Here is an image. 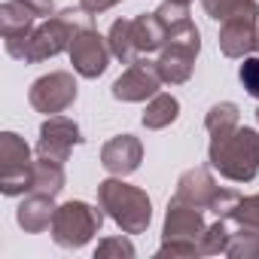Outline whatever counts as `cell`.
<instances>
[{
  "instance_id": "7c38bea8",
  "label": "cell",
  "mask_w": 259,
  "mask_h": 259,
  "mask_svg": "<svg viewBox=\"0 0 259 259\" xmlns=\"http://www.w3.org/2000/svg\"><path fill=\"white\" fill-rule=\"evenodd\" d=\"M256 34H259V16H232L220 22L217 46L226 58H247L256 52Z\"/></svg>"
},
{
  "instance_id": "d6986e66",
  "label": "cell",
  "mask_w": 259,
  "mask_h": 259,
  "mask_svg": "<svg viewBox=\"0 0 259 259\" xmlns=\"http://www.w3.org/2000/svg\"><path fill=\"white\" fill-rule=\"evenodd\" d=\"M67 183V174H64V162H55V159H43L37 156L34 159V183H31V192H46V195H58Z\"/></svg>"
},
{
  "instance_id": "d4e9b609",
  "label": "cell",
  "mask_w": 259,
  "mask_h": 259,
  "mask_svg": "<svg viewBox=\"0 0 259 259\" xmlns=\"http://www.w3.org/2000/svg\"><path fill=\"white\" fill-rule=\"evenodd\" d=\"M232 223L235 226H244V229H253V232H259V192L256 195H241V201H238V207L232 210Z\"/></svg>"
},
{
  "instance_id": "8fae6325",
  "label": "cell",
  "mask_w": 259,
  "mask_h": 259,
  "mask_svg": "<svg viewBox=\"0 0 259 259\" xmlns=\"http://www.w3.org/2000/svg\"><path fill=\"white\" fill-rule=\"evenodd\" d=\"M85 138L79 132L76 119L70 116H46L40 125V138H37V156L43 159H55V162H67L70 150L79 147Z\"/></svg>"
},
{
  "instance_id": "ba28073f",
  "label": "cell",
  "mask_w": 259,
  "mask_h": 259,
  "mask_svg": "<svg viewBox=\"0 0 259 259\" xmlns=\"http://www.w3.org/2000/svg\"><path fill=\"white\" fill-rule=\"evenodd\" d=\"M76 95H79V85L70 70H52V73L34 79L28 89L31 107L43 116H58V113L70 110L76 104Z\"/></svg>"
},
{
  "instance_id": "4dcf8cb0",
  "label": "cell",
  "mask_w": 259,
  "mask_h": 259,
  "mask_svg": "<svg viewBox=\"0 0 259 259\" xmlns=\"http://www.w3.org/2000/svg\"><path fill=\"white\" fill-rule=\"evenodd\" d=\"M256 122H259V107H256Z\"/></svg>"
},
{
  "instance_id": "4316f807",
  "label": "cell",
  "mask_w": 259,
  "mask_h": 259,
  "mask_svg": "<svg viewBox=\"0 0 259 259\" xmlns=\"http://www.w3.org/2000/svg\"><path fill=\"white\" fill-rule=\"evenodd\" d=\"M238 79H241V85L247 89V95L259 101V55H247V58H241Z\"/></svg>"
},
{
  "instance_id": "1f68e13d",
  "label": "cell",
  "mask_w": 259,
  "mask_h": 259,
  "mask_svg": "<svg viewBox=\"0 0 259 259\" xmlns=\"http://www.w3.org/2000/svg\"><path fill=\"white\" fill-rule=\"evenodd\" d=\"M180 4H192V0H180Z\"/></svg>"
},
{
  "instance_id": "7402d4cb",
  "label": "cell",
  "mask_w": 259,
  "mask_h": 259,
  "mask_svg": "<svg viewBox=\"0 0 259 259\" xmlns=\"http://www.w3.org/2000/svg\"><path fill=\"white\" fill-rule=\"evenodd\" d=\"M204 13L213 22H226L232 16H259V0H201Z\"/></svg>"
},
{
  "instance_id": "f546056e",
  "label": "cell",
  "mask_w": 259,
  "mask_h": 259,
  "mask_svg": "<svg viewBox=\"0 0 259 259\" xmlns=\"http://www.w3.org/2000/svg\"><path fill=\"white\" fill-rule=\"evenodd\" d=\"M256 52H259V34H256Z\"/></svg>"
},
{
  "instance_id": "cb8c5ba5",
  "label": "cell",
  "mask_w": 259,
  "mask_h": 259,
  "mask_svg": "<svg viewBox=\"0 0 259 259\" xmlns=\"http://www.w3.org/2000/svg\"><path fill=\"white\" fill-rule=\"evenodd\" d=\"M113 256H116V259H132V256H135V244L128 241L125 232L98 241V247H95V259H113Z\"/></svg>"
},
{
  "instance_id": "6da1fadb",
  "label": "cell",
  "mask_w": 259,
  "mask_h": 259,
  "mask_svg": "<svg viewBox=\"0 0 259 259\" xmlns=\"http://www.w3.org/2000/svg\"><path fill=\"white\" fill-rule=\"evenodd\" d=\"M92 22H95V16L85 13L82 7H67V10L55 13L52 19H43L28 37H22V40H4V49L16 61L40 64V61H49V58L67 52L70 43L76 40V34L85 31V28H92Z\"/></svg>"
},
{
  "instance_id": "484cf974",
  "label": "cell",
  "mask_w": 259,
  "mask_h": 259,
  "mask_svg": "<svg viewBox=\"0 0 259 259\" xmlns=\"http://www.w3.org/2000/svg\"><path fill=\"white\" fill-rule=\"evenodd\" d=\"M153 13L162 19V25L168 31L177 28V25H183V22H189V4H180V0H162V7L153 10Z\"/></svg>"
},
{
  "instance_id": "ffe728a7",
  "label": "cell",
  "mask_w": 259,
  "mask_h": 259,
  "mask_svg": "<svg viewBox=\"0 0 259 259\" xmlns=\"http://www.w3.org/2000/svg\"><path fill=\"white\" fill-rule=\"evenodd\" d=\"M235 125H241V107L235 101H217L207 116H204V128L207 135H223V132H232Z\"/></svg>"
},
{
  "instance_id": "8992f818",
  "label": "cell",
  "mask_w": 259,
  "mask_h": 259,
  "mask_svg": "<svg viewBox=\"0 0 259 259\" xmlns=\"http://www.w3.org/2000/svg\"><path fill=\"white\" fill-rule=\"evenodd\" d=\"M101 223H104L101 204L92 207L89 201H64V204L55 207L49 235H52V241H55L58 247H64V250H79V247H85V244L101 232Z\"/></svg>"
},
{
  "instance_id": "52a82bcc",
  "label": "cell",
  "mask_w": 259,
  "mask_h": 259,
  "mask_svg": "<svg viewBox=\"0 0 259 259\" xmlns=\"http://www.w3.org/2000/svg\"><path fill=\"white\" fill-rule=\"evenodd\" d=\"M34 183V156L22 135L4 132L0 135V192L7 198L28 195Z\"/></svg>"
},
{
  "instance_id": "e0dca14e",
  "label": "cell",
  "mask_w": 259,
  "mask_h": 259,
  "mask_svg": "<svg viewBox=\"0 0 259 259\" xmlns=\"http://www.w3.org/2000/svg\"><path fill=\"white\" fill-rule=\"evenodd\" d=\"M37 25H40V19L28 7H22L19 0H4L0 4V34H4V40H22Z\"/></svg>"
},
{
  "instance_id": "3957f363",
  "label": "cell",
  "mask_w": 259,
  "mask_h": 259,
  "mask_svg": "<svg viewBox=\"0 0 259 259\" xmlns=\"http://www.w3.org/2000/svg\"><path fill=\"white\" fill-rule=\"evenodd\" d=\"M98 204L125 235H144L153 223L150 195L141 186H132L113 174L98 183Z\"/></svg>"
},
{
  "instance_id": "603a6c76",
  "label": "cell",
  "mask_w": 259,
  "mask_h": 259,
  "mask_svg": "<svg viewBox=\"0 0 259 259\" xmlns=\"http://www.w3.org/2000/svg\"><path fill=\"white\" fill-rule=\"evenodd\" d=\"M232 232H235V223L229 217H217V223L207 226L204 238H201V256H220L226 253L229 241H232Z\"/></svg>"
},
{
  "instance_id": "44dd1931",
  "label": "cell",
  "mask_w": 259,
  "mask_h": 259,
  "mask_svg": "<svg viewBox=\"0 0 259 259\" xmlns=\"http://www.w3.org/2000/svg\"><path fill=\"white\" fill-rule=\"evenodd\" d=\"M107 43H110L113 58H116V61H122V64H132V61H138V58H141V55L135 52L132 34H128V19H116V22L110 25V31H107Z\"/></svg>"
},
{
  "instance_id": "ac0fdd59",
  "label": "cell",
  "mask_w": 259,
  "mask_h": 259,
  "mask_svg": "<svg viewBox=\"0 0 259 259\" xmlns=\"http://www.w3.org/2000/svg\"><path fill=\"white\" fill-rule=\"evenodd\" d=\"M177 116H180V101L171 92H159L147 101V110H144L141 122H144L147 132H162V128L177 122Z\"/></svg>"
},
{
  "instance_id": "30bf717a",
  "label": "cell",
  "mask_w": 259,
  "mask_h": 259,
  "mask_svg": "<svg viewBox=\"0 0 259 259\" xmlns=\"http://www.w3.org/2000/svg\"><path fill=\"white\" fill-rule=\"evenodd\" d=\"M67 55H70V64H73V73L82 76V79H98L110 67V58H113L107 37L98 34L95 25L76 34V40L70 43Z\"/></svg>"
},
{
  "instance_id": "2e32d148",
  "label": "cell",
  "mask_w": 259,
  "mask_h": 259,
  "mask_svg": "<svg viewBox=\"0 0 259 259\" xmlns=\"http://www.w3.org/2000/svg\"><path fill=\"white\" fill-rule=\"evenodd\" d=\"M128 34H132V43H135V52L141 58L159 52L168 40V28L162 25V19L156 13H141L135 19H128Z\"/></svg>"
},
{
  "instance_id": "f1b7e54d",
  "label": "cell",
  "mask_w": 259,
  "mask_h": 259,
  "mask_svg": "<svg viewBox=\"0 0 259 259\" xmlns=\"http://www.w3.org/2000/svg\"><path fill=\"white\" fill-rule=\"evenodd\" d=\"M116 4H122V0H79V7H82L85 13H92V16L107 13V10H113Z\"/></svg>"
},
{
  "instance_id": "83f0119b",
  "label": "cell",
  "mask_w": 259,
  "mask_h": 259,
  "mask_svg": "<svg viewBox=\"0 0 259 259\" xmlns=\"http://www.w3.org/2000/svg\"><path fill=\"white\" fill-rule=\"evenodd\" d=\"M22 7H28L37 19H52L55 16V0H19Z\"/></svg>"
},
{
  "instance_id": "5b68a950",
  "label": "cell",
  "mask_w": 259,
  "mask_h": 259,
  "mask_svg": "<svg viewBox=\"0 0 259 259\" xmlns=\"http://www.w3.org/2000/svg\"><path fill=\"white\" fill-rule=\"evenodd\" d=\"M198 52H201V34L195 28V22H183L177 28L168 31V40L165 46L159 49V58H156V67H159V76L165 85H183L192 79L195 73V61H198Z\"/></svg>"
},
{
  "instance_id": "7a4b0ae2",
  "label": "cell",
  "mask_w": 259,
  "mask_h": 259,
  "mask_svg": "<svg viewBox=\"0 0 259 259\" xmlns=\"http://www.w3.org/2000/svg\"><path fill=\"white\" fill-rule=\"evenodd\" d=\"M207 165L232 183L256 180V174H259V132L247 128V125H235L232 132L210 135Z\"/></svg>"
},
{
  "instance_id": "4fadbf2b",
  "label": "cell",
  "mask_w": 259,
  "mask_h": 259,
  "mask_svg": "<svg viewBox=\"0 0 259 259\" xmlns=\"http://www.w3.org/2000/svg\"><path fill=\"white\" fill-rule=\"evenodd\" d=\"M144 162V144L135 135H116L101 147V168L113 177L135 174Z\"/></svg>"
},
{
  "instance_id": "9c48e42d",
  "label": "cell",
  "mask_w": 259,
  "mask_h": 259,
  "mask_svg": "<svg viewBox=\"0 0 259 259\" xmlns=\"http://www.w3.org/2000/svg\"><path fill=\"white\" fill-rule=\"evenodd\" d=\"M162 76H159V67H156V61H150V58H138V61H132L116 79H113V98L116 101H125V104H144V101H150L153 95H159L162 92Z\"/></svg>"
},
{
  "instance_id": "277c9868",
  "label": "cell",
  "mask_w": 259,
  "mask_h": 259,
  "mask_svg": "<svg viewBox=\"0 0 259 259\" xmlns=\"http://www.w3.org/2000/svg\"><path fill=\"white\" fill-rule=\"evenodd\" d=\"M207 232L204 223V210L171 198L168 210H165V226H162V247H159V259L165 256H201V238Z\"/></svg>"
},
{
  "instance_id": "9a60e30c",
  "label": "cell",
  "mask_w": 259,
  "mask_h": 259,
  "mask_svg": "<svg viewBox=\"0 0 259 259\" xmlns=\"http://www.w3.org/2000/svg\"><path fill=\"white\" fill-rule=\"evenodd\" d=\"M55 195H46V192H28L16 210V223L19 229H25L28 235H40L52 226V217H55Z\"/></svg>"
},
{
  "instance_id": "5bb4252c",
  "label": "cell",
  "mask_w": 259,
  "mask_h": 259,
  "mask_svg": "<svg viewBox=\"0 0 259 259\" xmlns=\"http://www.w3.org/2000/svg\"><path fill=\"white\" fill-rule=\"evenodd\" d=\"M210 171H213L210 165H198V168L183 171L177 177L174 198H180V201H186V204H192L198 210H210L213 201H217V195H220V189H223V186H217V180H213Z\"/></svg>"
}]
</instances>
